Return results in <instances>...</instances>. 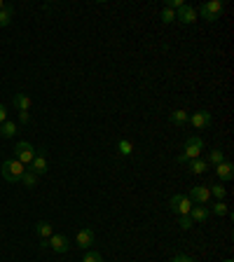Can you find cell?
<instances>
[{
    "label": "cell",
    "instance_id": "1",
    "mask_svg": "<svg viewBox=\"0 0 234 262\" xmlns=\"http://www.w3.org/2000/svg\"><path fill=\"white\" fill-rule=\"evenodd\" d=\"M201 150H204V141H201L199 136H190V138L185 141V150H183V155H178L176 162H178V164H187L190 159L201 157Z\"/></svg>",
    "mask_w": 234,
    "mask_h": 262
},
{
    "label": "cell",
    "instance_id": "2",
    "mask_svg": "<svg viewBox=\"0 0 234 262\" xmlns=\"http://www.w3.org/2000/svg\"><path fill=\"white\" fill-rule=\"evenodd\" d=\"M24 171H26V166L19 159H5L2 162V178L7 183H19L21 176H24Z\"/></svg>",
    "mask_w": 234,
    "mask_h": 262
},
{
    "label": "cell",
    "instance_id": "3",
    "mask_svg": "<svg viewBox=\"0 0 234 262\" xmlns=\"http://www.w3.org/2000/svg\"><path fill=\"white\" fill-rule=\"evenodd\" d=\"M40 246L42 248H52L54 253H66V250L70 248V239L66 234H52L50 239H42Z\"/></svg>",
    "mask_w": 234,
    "mask_h": 262
},
{
    "label": "cell",
    "instance_id": "4",
    "mask_svg": "<svg viewBox=\"0 0 234 262\" xmlns=\"http://www.w3.org/2000/svg\"><path fill=\"white\" fill-rule=\"evenodd\" d=\"M35 155H38V150H35L31 143H26V141H21V143L14 145V159H19L24 166L31 164V162L35 159Z\"/></svg>",
    "mask_w": 234,
    "mask_h": 262
},
{
    "label": "cell",
    "instance_id": "5",
    "mask_svg": "<svg viewBox=\"0 0 234 262\" xmlns=\"http://www.w3.org/2000/svg\"><path fill=\"white\" fill-rule=\"evenodd\" d=\"M222 10H225V5H222L220 0H211L206 5H201V10L197 14H201V19H206V21H218Z\"/></svg>",
    "mask_w": 234,
    "mask_h": 262
},
{
    "label": "cell",
    "instance_id": "6",
    "mask_svg": "<svg viewBox=\"0 0 234 262\" xmlns=\"http://www.w3.org/2000/svg\"><path fill=\"white\" fill-rule=\"evenodd\" d=\"M192 206H195V204L190 201L187 195H176V196H171V201H169V209L173 211V213H178V215H187Z\"/></svg>",
    "mask_w": 234,
    "mask_h": 262
},
{
    "label": "cell",
    "instance_id": "7",
    "mask_svg": "<svg viewBox=\"0 0 234 262\" xmlns=\"http://www.w3.org/2000/svg\"><path fill=\"white\" fill-rule=\"evenodd\" d=\"M190 201L195 204V206H206L208 199H211V192H208V187H201V185H195V187H190Z\"/></svg>",
    "mask_w": 234,
    "mask_h": 262
},
{
    "label": "cell",
    "instance_id": "8",
    "mask_svg": "<svg viewBox=\"0 0 234 262\" xmlns=\"http://www.w3.org/2000/svg\"><path fill=\"white\" fill-rule=\"evenodd\" d=\"M197 16H199V14H197V10H195V7H190V5H183L181 10L176 12V19H178L181 24H185V26L195 24V21H197Z\"/></svg>",
    "mask_w": 234,
    "mask_h": 262
},
{
    "label": "cell",
    "instance_id": "9",
    "mask_svg": "<svg viewBox=\"0 0 234 262\" xmlns=\"http://www.w3.org/2000/svg\"><path fill=\"white\" fill-rule=\"evenodd\" d=\"M94 244V232H91L89 227H84V229H80L78 236H75V246L82 250H89V246Z\"/></svg>",
    "mask_w": 234,
    "mask_h": 262
},
{
    "label": "cell",
    "instance_id": "10",
    "mask_svg": "<svg viewBox=\"0 0 234 262\" xmlns=\"http://www.w3.org/2000/svg\"><path fill=\"white\" fill-rule=\"evenodd\" d=\"M190 124H192L195 129H206L208 124H211V113H208V110H199V113H195V115L190 117Z\"/></svg>",
    "mask_w": 234,
    "mask_h": 262
},
{
    "label": "cell",
    "instance_id": "11",
    "mask_svg": "<svg viewBox=\"0 0 234 262\" xmlns=\"http://www.w3.org/2000/svg\"><path fill=\"white\" fill-rule=\"evenodd\" d=\"M216 176H218L220 180H232L234 178V164L232 162H227V159L220 162V164L216 166Z\"/></svg>",
    "mask_w": 234,
    "mask_h": 262
},
{
    "label": "cell",
    "instance_id": "12",
    "mask_svg": "<svg viewBox=\"0 0 234 262\" xmlns=\"http://www.w3.org/2000/svg\"><path fill=\"white\" fill-rule=\"evenodd\" d=\"M31 166H33V173H35V176H42V173H47V169H50V166H47V157H45V152H38V155H35V159H33V162H31Z\"/></svg>",
    "mask_w": 234,
    "mask_h": 262
},
{
    "label": "cell",
    "instance_id": "13",
    "mask_svg": "<svg viewBox=\"0 0 234 262\" xmlns=\"http://www.w3.org/2000/svg\"><path fill=\"white\" fill-rule=\"evenodd\" d=\"M208 213H211V211H208L206 206H192L187 215L192 218V223H206V220H208Z\"/></svg>",
    "mask_w": 234,
    "mask_h": 262
},
{
    "label": "cell",
    "instance_id": "14",
    "mask_svg": "<svg viewBox=\"0 0 234 262\" xmlns=\"http://www.w3.org/2000/svg\"><path fill=\"white\" fill-rule=\"evenodd\" d=\"M14 105L19 108V113H28L33 108V101L28 98L26 94H14Z\"/></svg>",
    "mask_w": 234,
    "mask_h": 262
},
{
    "label": "cell",
    "instance_id": "15",
    "mask_svg": "<svg viewBox=\"0 0 234 262\" xmlns=\"http://www.w3.org/2000/svg\"><path fill=\"white\" fill-rule=\"evenodd\" d=\"M35 232H38L40 239H50V236L54 234V225L47 223V220H40V223L35 225Z\"/></svg>",
    "mask_w": 234,
    "mask_h": 262
},
{
    "label": "cell",
    "instance_id": "16",
    "mask_svg": "<svg viewBox=\"0 0 234 262\" xmlns=\"http://www.w3.org/2000/svg\"><path fill=\"white\" fill-rule=\"evenodd\" d=\"M187 164H190V171H192V173H197V176H201V173H206V171H208V164H206V159H201V157H197V159H190Z\"/></svg>",
    "mask_w": 234,
    "mask_h": 262
},
{
    "label": "cell",
    "instance_id": "17",
    "mask_svg": "<svg viewBox=\"0 0 234 262\" xmlns=\"http://www.w3.org/2000/svg\"><path fill=\"white\" fill-rule=\"evenodd\" d=\"M38 178H40V176H35V173H33L31 169H26V171H24V176H21V180H19V183L24 185V187H28V190H33V187L38 185Z\"/></svg>",
    "mask_w": 234,
    "mask_h": 262
},
{
    "label": "cell",
    "instance_id": "18",
    "mask_svg": "<svg viewBox=\"0 0 234 262\" xmlns=\"http://www.w3.org/2000/svg\"><path fill=\"white\" fill-rule=\"evenodd\" d=\"M117 152H119L122 157H131V155H134V143L127 141V138H119V141H117Z\"/></svg>",
    "mask_w": 234,
    "mask_h": 262
},
{
    "label": "cell",
    "instance_id": "19",
    "mask_svg": "<svg viewBox=\"0 0 234 262\" xmlns=\"http://www.w3.org/2000/svg\"><path fill=\"white\" fill-rule=\"evenodd\" d=\"M14 19V7H10V5H5L2 10H0V26H10Z\"/></svg>",
    "mask_w": 234,
    "mask_h": 262
},
{
    "label": "cell",
    "instance_id": "20",
    "mask_svg": "<svg viewBox=\"0 0 234 262\" xmlns=\"http://www.w3.org/2000/svg\"><path fill=\"white\" fill-rule=\"evenodd\" d=\"M187 119H190V115H187L185 110H173V113H171V124H176V127H183Z\"/></svg>",
    "mask_w": 234,
    "mask_h": 262
},
{
    "label": "cell",
    "instance_id": "21",
    "mask_svg": "<svg viewBox=\"0 0 234 262\" xmlns=\"http://www.w3.org/2000/svg\"><path fill=\"white\" fill-rule=\"evenodd\" d=\"M220 162H225V152H222V150H211V152H208V162H206V164L218 166Z\"/></svg>",
    "mask_w": 234,
    "mask_h": 262
},
{
    "label": "cell",
    "instance_id": "22",
    "mask_svg": "<svg viewBox=\"0 0 234 262\" xmlns=\"http://www.w3.org/2000/svg\"><path fill=\"white\" fill-rule=\"evenodd\" d=\"M0 131H2V136H5V138H12L14 133H17V124L7 119V122H2V127H0Z\"/></svg>",
    "mask_w": 234,
    "mask_h": 262
},
{
    "label": "cell",
    "instance_id": "23",
    "mask_svg": "<svg viewBox=\"0 0 234 262\" xmlns=\"http://www.w3.org/2000/svg\"><path fill=\"white\" fill-rule=\"evenodd\" d=\"M208 192L216 196L218 201H222V199H225V195H227V190H225L220 183H218V185H208Z\"/></svg>",
    "mask_w": 234,
    "mask_h": 262
},
{
    "label": "cell",
    "instance_id": "24",
    "mask_svg": "<svg viewBox=\"0 0 234 262\" xmlns=\"http://www.w3.org/2000/svg\"><path fill=\"white\" fill-rule=\"evenodd\" d=\"M211 213H216L218 218H222V215H227V213H230V209H227V204H225V201H216V204L211 206Z\"/></svg>",
    "mask_w": 234,
    "mask_h": 262
},
{
    "label": "cell",
    "instance_id": "25",
    "mask_svg": "<svg viewBox=\"0 0 234 262\" xmlns=\"http://www.w3.org/2000/svg\"><path fill=\"white\" fill-rule=\"evenodd\" d=\"M159 16H162V21H164V24H171V21H176V12H173L171 7H164Z\"/></svg>",
    "mask_w": 234,
    "mask_h": 262
},
{
    "label": "cell",
    "instance_id": "26",
    "mask_svg": "<svg viewBox=\"0 0 234 262\" xmlns=\"http://www.w3.org/2000/svg\"><path fill=\"white\" fill-rule=\"evenodd\" d=\"M82 262H103V258H101V253H96V250H87L84 258H82Z\"/></svg>",
    "mask_w": 234,
    "mask_h": 262
},
{
    "label": "cell",
    "instance_id": "27",
    "mask_svg": "<svg viewBox=\"0 0 234 262\" xmlns=\"http://www.w3.org/2000/svg\"><path fill=\"white\" fill-rule=\"evenodd\" d=\"M178 225H181L183 229H190V227H192V218H190V215H181V220H178Z\"/></svg>",
    "mask_w": 234,
    "mask_h": 262
},
{
    "label": "cell",
    "instance_id": "28",
    "mask_svg": "<svg viewBox=\"0 0 234 262\" xmlns=\"http://www.w3.org/2000/svg\"><path fill=\"white\" fill-rule=\"evenodd\" d=\"M169 262H195V260H192L190 255H173Z\"/></svg>",
    "mask_w": 234,
    "mask_h": 262
},
{
    "label": "cell",
    "instance_id": "29",
    "mask_svg": "<svg viewBox=\"0 0 234 262\" xmlns=\"http://www.w3.org/2000/svg\"><path fill=\"white\" fill-rule=\"evenodd\" d=\"M2 122H7V108L0 103V124H2Z\"/></svg>",
    "mask_w": 234,
    "mask_h": 262
},
{
    "label": "cell",
    "instance_id": "30",
    "mask_svg": "<svg viewBox=\"0 0 234 262\" xmlns=\"http://www.w3.org/2000/svg\"><path fill=\"white\" fill-rule=\"evenodd\" d=\"M19 119H21V124H28L31 122V115L28 113H19Z\"/></svg>",
    "mask_w": 234,
    "mask_h": 262
},
{
    "label": "cell",
    "instance_id": "31",
    "mask_svg": "<svg viewBox=\"0 0 234 262\" xmlns=\"http://www.w3.org/2000/svg\"><path fill=\"white\" fill-rule=\"evenodd\" d=\"M2 7H5V0H0V10H2Z\"/></svg>",
    "mask_w": 234,
    "mask_h": 262
},
{
    "label": "cell",
    "instance_id": "32",
    "mask_svg": "<svg viewBox=\"0 0 234 262\" xmlns=\"http://www.w3.org/2000/svg\"><path fill=\"white\" fill-rule=\"evenodd\" d=\"M222 262H234V260H222Z\"/></svg>",
    "mask_w": 234,
    "mask_h": 262
},
{
    "label": "cell",
    "instance_id": "33",
    "mask_svg": "<svg viewBox=\"0 0 234 262\" xmlns=\"http://www.w3.org/2000/svg\"><path fill=\"white\" fill-rule=\"evenodd\" d=\"M0 136H2V131H0Z\"/></svg>",
    "mask_w": 234,
    "mask_h": 262
}]
</instances>
